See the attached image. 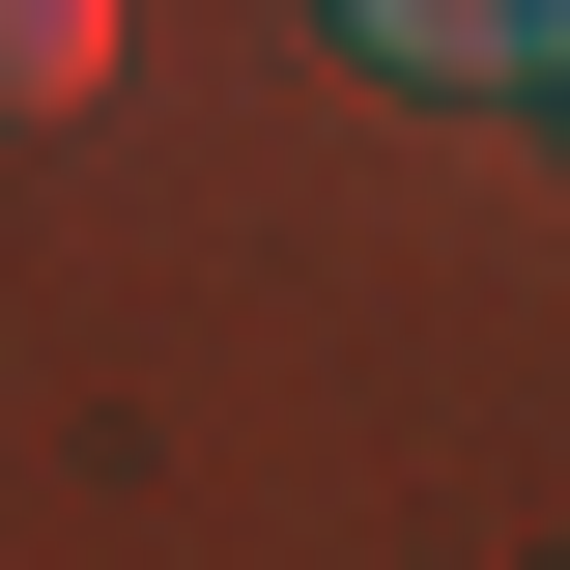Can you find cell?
Here are the masks:
<instances>
[{
	"mask_svg": "<svg viewBox=\"0 0 570 570\" xmlns=\"http://www.w3.org/2000/svg\"><path fill=\"white\" fill-rule=\"evenodd\" d=\"M542 29L570 0H343V58H400V86H542Z\"/></svg>",
	"mask_w": 570,
	"mask_h": 570,
	"instance_id": "6da1fadb",
	"label": "cell"
},
{
	"mask_svg": "<svg viewBox=\"0 0 570 570\" xmlns=\"http://www.w3.org/2000/svg\"><path fill=\"white\" fill-rule=\"evenodd\" d=\"M86 86H115V0H0V142H58Z\"/></svg>",
	"mask_w": 570,
	"mask_h": 570,
	"instance_id": "7a4b0ae2",
	"label": "cell"
},
{
	"mask_svg": "<svg viewBox=\"0 0 570 570\" xmlns=\"http://www.w3.org/2000/svg\"><path fill=\"white\" fill-rule=\"evenodd\" d=\"M542 115H570V29H542Z\"/></svg>",
	"mask_w": 570,
	"mask_h": 570,
	"instance_id": "3957f363",
	"label": "cell"
}]
</instances>
